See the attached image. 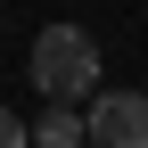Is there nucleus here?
<instances>
[{
  "mask_svg": "<svg viewBox=\"0 0 148 148\" xmlns=\"http://www.w3.org/2000/svg\"><path fill=\"white\" fill-rule=\"evenodd\" d=\"M82 148H148V90H90Z\"/></svg>",
  "mask_w": 148,
  "mask_h": 148,
  "instance_id": "obj_2",
  "label": "nucleus"
},
{
  "mask_svg": "<svg viewBox=\"0 0 148 148\" xmlns=\"http://www.w3.org/2000/svg\"><path fill=\"white\" fill-rule=\"evenodd\" d=\"M25 74H33V90H41L49 107H74V99L99 90V41H90L82 25H41Z\"/></svg>",
  "mask_w": 148,
  "mask_h": 148,
  "instance_id": "obj_1",
  "label": "nucleus"
},
{
  "mask_svg": "<svg viewBox=\"0 0 148 148\" xmlns=\"http://www.w3.org/2000/svg\"><path fill=\"white\" fill-rule=\"evenodd\" d=\"M33 148H82V115H66V107H49V115H33L25 123Z\"/></svg>",
  "mask_w": 148,
  "mask_h": 148,
  "instance_id": "obj_3",
  "label": "nucleus"
},
{
  "mask_svg": "<svg viewBox=\"0 0 148 148\" xmlns=\"http://www.w3.org/2000/svg\"><path fill=\"white\" fill-rule=\"evenodd\" d=\"M0 148H33V132H25V115H8V107H0Z\"/></svg>",
  "mask_w": 148,
  "mask_h": 148,
  "instance_id": "obj_4",
  "label": "nucleus"
}]
</instances>
